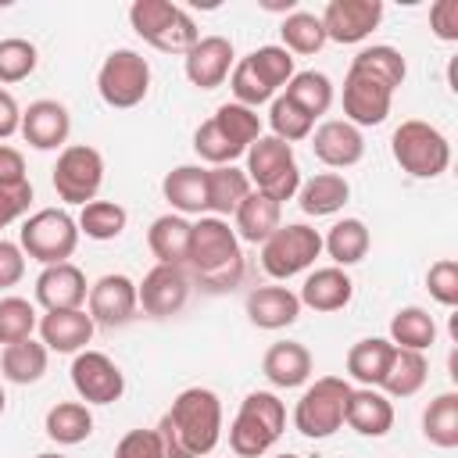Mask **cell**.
<instances>
[{
  "mask_svg": "<svg viewBox=\"0 0 458 458\" xmlns=\"http://www.w3.org/2000/svg\"><path fill=\"white\" fill-rule=\"evenodd\" d=\"M154 429L165 458H208L222 440V401L208 386H186Z\"/></svg>",
  "mask_w": 458,
  "mask_h": 458,
  "instance_id": "obj_1",
  "label": "cell"
},
{
  "mask_svg": "<svg viewBox=\"0 0 458 458\" xmlns=\"http://www.w3.org/2000/svg\"><path fill=\"white\" fill-rule=\"evenodd\" d=\"M208 293H225L233 286L243 283V250L240 240L233 233V225L218 215H200L193 222V236H190V254L182 265Z\"/></svg>",
  "mask_w": 458,
  "mask_h": 458,
  "instance_id": "obj_2",
  "label": "cell"
},
{
  "mask_svg": "<svg viewBox=\"0 0 458 458\" xmlns=\"http://www.w3.org/2000/svg\"><path fill=\"white\" fill-rule=\"evenodd\" d=\"M286 429V404L272 390H250L229 426V447L236 458H261Z\"/></svg>",
  "mask_w": 458,
  "mask_h": 458,
  "instance_id": "obj_3",
  "label": "cell"
},
{
  "mask_svg": "<svg viewBox=\"0 0 458 458\" xmlns=\"http://www.w3.org/2000/svg\"><path fill=\"white\" fill-rule=\"evenodd\" d=\"M129 25L143 43H150L161 54H186L200 39L197 21L179 4L168 0H136L129 7Z\"/></svg>",
  "mask_w": 458,
  "mask_h": 458,
  "instance_id": "obj_4",
  "label": "cell"
},
{
  "mask_svg": "<svg viewBox=\"0 0 458 458\" xmlns=\"http://www.w3.org/2000/svg\"><path fill=\"white\" fill-rule=\"evenodd\" d=\"M390 154L401 165V172H408L411 179H437L451 165V143H447V136L437 125L422 122V118H408V122H401L394 129Z\"/></svg>",
  "mask_w": 458,
  "mask_h": 458,
  "instance_id": "obj_5",
  "label": "cell"
},
{
  "mask_svg": "<svg viewBox=\"0 0 458 458\" xmlns=\"http://www.w3.org/2000/svg\"><path fill=\"white\" fill-rule=\"evenodd\" d=\"M247 179L258 193L272 197L276 204L283 200H293L297 190H301V168H297V157H293V147L276 140L272 132L258 136L250 147H247Z\"/></svg>",
  "mask_w": 458,
  "mask_h": 458,
  "instance_id": "obj_6",
  "label": "cell"
},
{
  "mask_svg": "<svg viewBox=\"0 0 458 458\" xmlns=\"http://www.w3.org/2000/svg\"><path fill=\"white\" fill-rule=\"evenodd\" d=\"M18 247L25 258L47 265H61L79 247V222L64 208H39L32 211L18 229Z\"/></svg>",
  "mask_w": 458,
  "mask_h": 458,
  "instance_id": "obj_7",
  "label": "cell"
},
{
  "mask_svg": "<svg viewBox=\"0 0 458 458\" xmlns=\"http://www.w3.org/2000/svg\"><path fill=\"white\" fill-rule=\"evenodd\" d=\"M347 397H351V383L340 376H322L315 379L297 408H293V429L308 440H326L344 426V411H347Z\"/></svg>",
  "mask_w": 458,
  "mask_h": 458,
  "instance_id": "obj_8",
  "label": "cell"
},
{
  "mask_svg": "<svg viewBox=\"0 0 458 458\" xmlns=\"http://www.w3.org/2000/svg\"><path fill=\"white\" fill-rule=\"evenodd\" d=\"M97 93L107 107H136L143 104V97L150 93V64L140 50L118 47L104 57L100 72H97Z\"/></svg>",
  "mask_w": 458,
  "mask_h": 458,
  "instance_id": "obj_9",
  "label": "cell"
},
{
  "mask_svg": "<svg viewBox=\"0 0 458 458\" xmlns=\"http://www.w3.org/2000/svg\"><path fill=\"white\" fill-rule=\"evenodd\" d=\"M50 182L57 190V197L64 204H89L97 200L100 186H104V157L97 147L89 143H68L57 154V165L50 172Z\"/></svg>",
  "mask_w": 458,
  "mask_h": 458,
  "instance_id": "obj_10",
  "label": "cell"
},
{
  "mask_svg": "<svg viewBox=\"0 0 458 458\" xmlns=\"http://www.w3.org/2000/svg\"><path fill=\"white\" fill-rule=\"evenodd\" d=\"M322 254V236L318 229L304 225V222H286L279 225L265 243H261V268L272 279H290L304 268L315 265V258Z\"/></svg>",
  "mask_w": 458,
  "mask_h": 458,
  "instance_id": "obj_11",
  "label": "cell"
},
{
  "mask_svg": "<svg viewBox=\"0 0 458 458\" xmlns=\"http://www.w3.org/2000/svg\"><path fill=\"white\" fill-rule=\"evenodd\" d=\"M340 104H344V122H351L354 129L383 125L386 114H390V104H394V89L386 82H379L376 75L351 64L347 75H344Z\"/></svg>",
  "mask_w": 458,
  "mask_h": 458,
  "instance_id": "obj_12",
  "label": "cell"
},
{
  "mask_svg": "<svg viewBox=\"0 0 458 458\" xmlns=\"http://www.w3.org/2000/svg\"><path fill=\"white\" fill-rule=\"evenodd\" d=\"M72 386L82 404H114L125 394V376L104 351H79L72 358Z\"/></svg>",
  "mask_w": 458,
  "mask_h": 458,
  "instance_id": "obj_13",
  "label": "cell"
},
{
  "mask_svg": "<svg viewBox=\"0 0 458 458\" xmlns=\"http://www.w3.org/2000/svg\"><path fill=\"white\" fill-rule=\"evenodd\" d=\"M86 311L93 318V326H104V329H118V326H129L140 311V301H136V283L125 276V272H107L100 276L89 293H86Z\"/></svg>",
  "mask_w": 458,
  "mask_h": 458,
  "instance_id": "obj_14",
  "label": "cell"
},
{
  "mask_svg": "<svg viewBox=\"0 0 458 458\" xmlns=\"http://www.w3.org/2000/svg\"><path fill=\"white\" fill-rule=\"evenodd\" d=\"M136 301L150 318H172L190 301V272L182 265H154L143 283H136Z\"/></svg>",
  "mask_w": 458,
  "mask_h": 458,
  "instance_id": "obj_15",
  "label": "cell"
},
{
  "mask_svg": "<svg viewBox=\"0 0 458 458\" xmlns=\"http://www.w3.org/2000/svg\"><path fill=\"white\" fill-rule=\"evenodd\" d=\"M326 39L333 43H361L383 21V0H329L318 14Z\"/></svg>",
  "mask_w": 458,
  "mask_h": 458,
  "instance_id": "obj_16",
  "label": "cell"
},
{
  "mask_svg": "<svg viewBox=\"0 0 458 458\" xmlns=\"http://www.w3.org/2000/svg\"><path fill=\"white\" fill-rule=\"evenodd\" d=\"M236 64V54H233V43L225 36H200L186 54H182V68H186V79L197 86V89H215L229 79Z\"/></svg>",
  "mask_w": 458,
  "mask_h": 458,
  "instance_id": "obj_17",
  "label": "cell"
},
{
  "mask_svg": "<svg viewBox=\"0 0 458 458\" xmlns=\"http://www.w3.org/2000/svg\"><path fill=\"white\" fill-rule=\"evenodd\" d=\"M21 140L32 150H64L68 132H72V114L61 100H32L21 111Z\"/></svg>",
  "mask_w": 458,
  "mask_h": 458,
  "instance_id": "obj_18",
  "label": "cell"
},
{
  "mask_svg": "<svg viewBox=\"0 0 458 458\" xmlns=\"http://www.w3.org/2000/svg\"><path fill=\"white\" fill-rule=\"evenodd\" d=\"M86 276L79 265L61 261V265H47L36 276V304L43 311H75L86 304Z\"/></svg>",
  "mask_w": 458,
  "mask_h": 458,
  "instance_id": "obj_19",
  "label": "cell"
},
{
  "mask_svg": "<svg viewBox=\"0 0 458 458\" xmlns=\"http://www.w3.org/2000/svg\"><path fill=\"white\" fill-rule=\"evenodd\" d=\"M311 150L326 168H351L365 157V136L344 118H329L311 129Z\"/></svg>",
  "mask_w": 458,
  "mask_h": 458,
  "instance_id": "obj_20",
  "label": "cell"
},
{
  "mask_svg": "<svg viewBox=\"0 0 458 458\" xmlns=\"http://www.w3.org/2000/svg\"><path fill=\"white\" fill-rule=\"evenodd\" d=\"M39 344L47 351H57V354H79L86 351V344L93 340V318L89 311L75 308V311H47L39 318Z\"/></svg>",
  "mask_w": 458,
  "mask_h": 458,
  "instance_id": "obj_21",
  "label": "cell"
},
{
  "mask_svg": "<svg viewBox=\"0 0 458 458\" xmlns=\"http://www.w3.org/2000/svg\"><path fill=\"white\" fill-rule=\"evenodd\" d=\"M344 422L358 437H386L394 429V404L383 390L376 386H351Z\"/></svg>",
  "mask_w": 458,
  "mask_h": 458,
  "instance_id": "obj_22",
  "label": "cell"
},
{
  "mask_svg": "<svg viewBox=\"0 0 458 458\" xmlns=\"http://www.w3.org/2000/svg\"><path fill=\"white\" fill-rule=\"evenodd\" d=\"M351 297H354V283H351V276H347L344 268H336V265H326V268L308 272V279H304V286H301V293H297L301 308H311V311H318V315H329V311L347 308Z\"/></svg>",
  "mask_w": 458,
  "mask_h": 458,
  "instance_id": "obj_23",
  "label": "cell"
},
{
  "mask_svg": "<svg viewBox=\"0 0 458 458\" xmlns=\"http://www.w3.org/2000/svg\"><path fill=\"white\" fill-rule=\"evenodd\" d=\"M247 318L258 329H286L301 318V301L286 286H258L247 293Z\"/></svg>",
  "mask_w": 458,
  "mask_h": 458,
  "instance_id": "obj_24",
  "label": "cell"
},
{
  "mask_svg": "<svg viewBox=\"0 0 458 458\" xmlns=\"http://www.w3.org/2000/svg\"><path fill=\"white\" fill-rule=\"evenodd\" d=\"M261 372L272 386L279 390H293V386H304L308 376H311V351L297 340H279L265 351L261 358Z\"/></svg>",
  "mask_w": 458,
  "mask_h": 458,
  "instance_id": "obj_25",
  "label": "cell"
},
{
  "mask_svg": "<svg viewBox=\"0 0 458 458\" xmlns=\"http://www.w3.org/2000/svg\"><path fill=\"white\" fill-rule=\"evenodd\" d=\"M279 225H283V204H276L258 190H250L243 204L233 211V233L243 243H265Z\"/></svg>",
  "mask_w": 458,
  "mask_h": 458,
  "instance_id": "obj_26",
  "label": "cell"
},
{
  "mask_svg": "<svg viewBox=\"0 0 458 458\" xmlns=\"http://www.w3.org/2000/svg\"><path fill=\"white\" fill-rule=\"evenodd\" d=\"M165 200L175 208V215H204L208 211V168L200 165H179L161 179Z\"/></svg>",
  "mask_w": 458,
  "mask_h": 458,
  "instance_id": "obj_27",
  "label": "cell"
},
{
  "mask_svg": "<svg viewBox=\"0 0 458 458\" xmlns=\"http://www.w3.org/2000/svg\"><path fill=\"white\" fill-rule=\"evenodd\" d=\"M190 236H193V222L168 211V215H157L147 229V247L150 254L157 258V265H186V254H190Z\"/></svg>",
  "mask_w": 458,
  "mask_h": 458,
  "instance_id": "obj_28",
  "label": "cell"
},
{
  "mask_svg": "<svg viewBox=\"0 0 458 458\" xmlns=\"http://www.w3.org/2000/svg\"><path fill=\"white\" fill-rule=\"evenodd\" d=\"M347 200H351V182L340 172H318L308 182H301V190H297V204L311 218L336 215Z\"/></svg>",
  "mask_w": 458,
  "mask_h": 458,
  "instance_id": "obj_29",
  "label": "cell"
},
{
  "mask_svg": "<svg viewBox=\"0 0 458 458\" xmlns=\"http://www.w3.org/2000/svg\"><path fill=\"white\" fill-rule=\"evenodd\" d=\"M429 379V361L422 351H408V347H394L386 376L376 390H383L386 397H415Z\"/></svg>",
  "mask_w": 458,
  "mask_h": 458,
  "instance_id": "obj_30",
  "label": "cell"
},
{
  "mask_svg": "<svg viewBox=\"0 0 458 458\" xmlns=\"http://www.w3.org/2000/svg\"><path fill=\"white\" fill-rule=\"evenodd\" d=\"M372 247V233L361 218H340L329 225V233L322 236V250L333 258L336 268H347V265H358Z\"/></svg>",
  "mask_w": 458,
  "mask_h": 458,
  "instance_id": "obj_31",
  "label": "cell"
},
{
  "mask_svg": "<svg viewBox=\"0 0 458 458\" xmlns=\"http://www.w3.org/2000/svg\"><path fill=\"white\" fill-rule=\"evenodd\" d=\"M47 361H50V351L39 344V340H18V344H7L0 351V376L7 383H18V386H29V383H39L43 372H47Z\"/></svg>",
  "mask_w": 458,
  "mask_h": 458,
  "instance_id": "obj_32",
  "label": "cell"
},
{
  "mask_svg": "<svg viewBox=\"0 0 458 458\" xmlns=\"http://www.w3.org/2000/svg\"><path fill=\"white\" fill-rule=\"evenodd\" d=\"M43 429H47V437H50L54 444L75 447V444L89 440V433H93V411H89V404H82V401H57V404L47 411Z\"/></svg>",
  "mask_w": 458,
  "mask_h": 458,
  "instance_id": "obj_33",
  "label": "cell"
},
{
  "mask_svg": "<svg viewBox=\"0 0 458 458\" xmlns=\"http://www.w3.org/2000/svg\"><path fill=\"white\" fill-rule=\"evenodd\" d=\"M390 354H394V344L386 336H365L347 351V376L358 386H379L386 376Z\"/></svg>",
  "mask_w": 458,
  "mask_h": 458,
  "instance_id": "obj_34",
  "label": "cell"
},
{
  "mask_svg": "<svg viewBox=\"0 0 458 458\" xmlns=\"http://www.w3.org/2000/svg\"><path fill=\"white\" fill-rule=\"evenodd\" d=\"M250 190L254 186H250V179H247L243 168H236V165L208 168V211L211 215H218V218L233 215Z\"/></svg>",
  "mask_w": 458,
  "mask_h": 458,
  "instance_id": "obj_35",
  "label": "cell"
},
{
  "mask_svg": "<svg viewBox=\"0 0 458 458\" xmlns=\"http://www.w3.org/2000/svg\"><path fill=\"white\" fill-rule=\"evenodd\" d=\"M422 437L433 444V447H458V394L454 390H444L437 394L426 411H422Z\"/></svg>",
  "mask_w": 458,
  "mask_h": 458,
  "instance_id": "obj_36",
  "label": "cell"
},
{
  "mask_svg": "<svg viewBox=\"0 0 458 458\" xmlns=\"http://www.w3.org/2000/svg\"><path fill=\"white\" fill-rule=\"evenodd\" d=\"M394 347H408V351H426L433 347L437 340V322L426 308L419 304H408L401 308L394 318H390V336H386Z\"/></svg>",
  "mask_w": 458,
  "mask_h": 458,
  "instance_id": "obj_37",
  "label": "cell"
},
{
  "mask_svg": "<svg viewBox=\"0 0 458 458\" xmlns=\"http://www.w3.org/2000/svg\"><path fill=\"white\" fill-rule=\"evenodd\" d=\"M283 93L304 111V114H311V118H322L329 107H333V82H329V75H322V72H293V79L283 86Z\"/></svg>",
  "mask_w": 458,
  "mask_h": 458,
  "instance_id": "obj_38",
  "label": "cell"
},
{
  "mask_svg": "<svg viewBox=\"0 0 458 458\" xmlns=\"http://www.w3.org/2000/svg\"><path fill=\"white\" fill-rule=\"evenodd\" d=\"M279 36H283V50H286V54H301V57L318 54V50L329 43V39H326V29H322V18L311 14V11H293V14H286L283 25H279Z\"/></svg>",
  "mask_w": 458,
  "mask_h": 458,
  "instance_id": "obj_39",
  "label": "cell"
},
{
  "mask_svg": "<svg viewBox=\"0 0 458 458\" xmlns=\"http://www.w3.org/2000/svg\"><path fill=\"white\" fill-rule=\"evenodd\" d=\"M75 222H79V236L86 233L89 240L104 243V240H118L125 233L129 211L122 204H114V200H89V204H82Z\"/></svg>",
  "mask_w": 458,
  "mask_h": 458,
  "instance_id": "obj_40",
  "label": "cell"
},
{
  "mask_svg": "<svg viewBox=\"0 0 458 458\" xmlns=\"http://www.w3.org/2000/svg\"><path fill=\"white\" fill-rule=\"evenodd\" d=\"M351 64L361 68V72H369V75H376V79L386 82L394 93H397V86H404V75H408V64H404V57H401V50H397V47H386V43L361 47V50L351 57Z\"/></svg>",
  "mask_w": 458,
  "mask_h": 458,
  "instance_id": "obj_41",
  "label": "cell"
},
{
  "mask_svg": "<svg viewBox=\"0 0 458 458\" xmlns=\"http://www.w3.org/2000/svg\"><path fill=\"white\" fill-rule=\"evenodd\" d=\"M268 129H272L276 140L297 143V140H308V136H311L315 118L304 114L286 93H279V97H272V104H268Z\"/></svg>",
  "mask_w": 458,
  "mask_h": 458,
  "instance_id": "obj_42",
  "label": "cell"
},
{
  "mask_svg": "<svg viewBox=\"0 0 458 458\" xmlns=\"http://www.w3.org/2000/svg\"><path fill=\"white\" fill-rule=\"evenodd\" d=\"M39 326V315H36V304L25 301V297H0V344H18V340H29Z\"/></svg>",
  "mask_w": 458,
  "mask_h": 458,
  "instance_id": "obj_43",
  "label": "cell"
},
{
  "mask_svg": "<svg viewBox=\"0 0 458 458\" xmlns=\"http://www.w3.org/2000/svg\"><path fill=\"white\" fill-rule=\"evenodd\" d=\"M211 118H215V125H218L243 154H247V147L261 136V118H258V111H254V107H243V104H236V100H233V104H222Z\"/></svg>",
  "mask_w": 458,
  "mask_h": 458,
  "instance_id": "obj_44",
  "label": "cell"
},
{
  "mask_svg": "<svg viewBox=\"0 0 458 458\" xmlns=\"http://www.w3.org/2000/svg\"><path fill=\"white\" fill-rule=\"evenodd\" d=\"M39 64V50L36 43L21 39V36H7L0 39V82L4 86H14L21 79H29Z\"/></svg>",
  "mask_w": 458,
  "mask_h": 458,
  "instance_id": "obj_45",
  "label": "cell"
},
{
  "mask_svg": "<svg viewBox=\"0 0 458 458\" xmlns=\"http://www.w3.org/2000/svg\"><path fill=\"white\" fill-rule=\"evenodd\" d=\"M193 150L200 154V161H208L211 168H218V165H233L236 157H243V150L215 125V118H208V122H200L197 125V132H193Z\"/></svg>",
  "mask_w": 458,
  "mask_h": 458,
  "instance_id": "obj_46",
  "label": "cell"
},
{
  "mask_svg": "<svg viewBox=\"0 0 458 458\" xmlns=\"http://www.w3.org/2000/svg\"><path fill=\"white\" fill-rule=\"evenodd\" d=\"M229 89H233L236 104L254 107V111H258V104H268V100L276 97V89L247 64V57H240V61L233 64V72H229Z\"/></svg>",
  "mask_w": 458,
  "mask_h": 458,
  "instance_id": "obj_47",
  "label": "cell"
},
{
  "mask_svg": "<svg viewBox=\"0 0 458 458\" xmlns=\"http://www.w3.org/2000/svg\"><path fill=\"white\" fill-rule=\"evenodd\" d=\"M247 64H250L272 89H279V86H286V82L293 79V54H286L283 47H258V50L247 54Z\"/></svg>",
  "mask_w": 458,
  "mask_h": 458,
  "instance_id": "obj_48",
  "label": "cell"
},
{
  "mask_svg": "<svg viewBox=\"0 0 458 458\" xmlns=\"http://www.w3.org/2000/svg\"><path fill=\"white\" fill-rule=\"evenodd\" d=\"M426 290L437 304L444 308H454L458 304V261L454 258H440L429 265L426 272Z\"/></svg>",
  "mask_w": 458,
  "mask_h": 458,
  "instance_id": "obj_49",
  "label": "cell"
},
{
  "mask_svg": "<svg viewBox=\"0 0 458 458\" xmlns=\"http://www.w3.org/2000/svg\"><path fill=\"white\" fill-rule=\"evenodd\" d=\"M114 458H165L157 429H129L114 444Z\"/></svg>",
  "mask_w": 458,
  "mask_h": 458,
  "instance_id": "obj_50",
  "label": "cell"
},
{
  "mask_svg": "<svg viewBox=\"0 0 458 458\" xmlns=\"http://www.w3.org/2000/svg\"><path fill=\"white\" fill-rule=\"evenodd\" d=\"M429 29L444 43H458V0H437L429 7Z\"/></svg>",
  "mask_w": 458,
  "mask_h": 458,
  "instance_id": "obj_51",
  "label": "cell"
},
{
  "mask_svg": "<svg viewBox=\"0 0 458 458\" xmlns=\"http://www.w3.org/2000/svg\"><path fill=\"white\" fill-rule=\"evenodd\" d=\"M21 276H25V250L14 240H4L0 236V290L18 286Z\"/></svg>",
  "mask_w": 458,
  "mask_h": 458,
  "instance_id": "obj_52",
  "label": "cell"
},
{
  "mask_svg": "<svg viewBox=\"0 0 458 458\" xmlns=\"http://www.w3.org/2000/svg\"><path fill=\"white\" fill-rule=\"evenodd\" d=\"M29 204H32V182L11 186V190L0 186V229H7L11 222H18L29 211Z\"/></svg>",
  "mask_w": 458,
  "mask_h": 458,
  "instance_id": "obj_53",
  "label": "cell"
},
{
  "mask_svg": "<svg viewBox=\"0 0 458 458\" xmlns=\"http://www.w3.org/2000/svg\"><path fill=\"white\" fill-rule=\"evenodd\" d=\"M25 182H29V175H25V157H21V150L0 143V186L11 190V186H25Z\"/></svg>",
  "mask_w": 458,
  "mask_h": 458,
  "instance_id": "obj_54",
  "label": "cell"
},
{
  "mask_svg": "<svg viewBox=\"0 0 458 458\" xmlns=\"http://www.w3.org/2000/svg\"><path fill=\"white\" fill-rule=\"evenodd\" d=\"M21 129V107L11 89H0V143L11 140Z\"/></svg>",
  "mask_w": 458,
  "mask_h": 458,
  "instance_id": "obj_55",
  "label": "cell"
},
{
  "mask_svg": "<svg viewBox=\"0 0 458 458\" xmlns=\"http://www.w3.org/2000/svg\"><path fill=\"white\" fill-rule=\"evenodd\" d=\"M36 458H68V454H61V451H43V454H36Z\"/></svg>",
  "mask_w": 458,
  "mask_h": 458,
  "instance_id": "obj_56",
  "label": "cell"
},
{
  "mask_svg": "<svg viewBox=\"0 0 458 458\" xmlns=\"http://www.w3.org/2000/svg\"><path fill=\"white\" fill-rule=\"evenodd\" d=\"M4 408H7V394H4V386H0V415H4Z\"/></svg>",
  "mask_w": 458,
  "mask_h": 458,
  "instance_id": "obj_57",
  "label": "cell"
},
{
  "mask_svg": "<svg viewBox=\"0 0 458 458\" xmlns=\"http://www.w3.org/2000/svg\"><path fill=\"white\" fill-rule=\"evenodd\" d=\"M276 458H301V454H276Z\"/></svg>",
  "mask_w": 458,
  "mask_h": 458,
  "instance_id": "obj_58",
  "label": "cell"
},
{
  "mask_svg": "<svg viewBox=\"0 0 458 458\" xmlns=\"http://www.w3.org/2000/svg\"><path fill=\"white\" fill-rule=\"evenodd\" d=\"M0 351H4V344H0Z\"/></svg>",
  "mask_w": 458,
  "mask_h": 458,
  "instance_id": "obj_59",
  "label": "cell"
}]
</instances>
